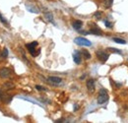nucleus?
Segmentation results:
<instances>
[{
    "instance_id": "obj_5",
    "label": "nucleus",
    "mask_w": 128,
    "mask_h": 123,
    "mask_svg": "<svg viewBox=\"0 0 128 123\" xmlns=\"http://www.w3.org/2000/svg\"><path fill=\"white\" fill-rule=\"evenodd\" d=\"M11 75V70L7 67H3L0 69V78L2 79H6Z\"/></svg>"
},
{
    "instance_id": "obj_18",
    "label": "nucleus",
    "mask_w": 128,
    "mask_h": 123,
    "mask_svg": "<svg viewBox=\"0 0 128 123\" xmlns=\"http://www.w3.org/2000/svg\"><path fill=\"white\" fill-rule=\"evenodd\" d=\"M45 16L49 19V21H51V22H52V15H51L50 13H46V14H45Z\"/></svg>"
},
{
    "instance_id": "obj_15",
    "label": "nucleus",
    "mask_w": 128,
    "mask_h": 123,
    "mask_svg": "<svg viewBox=\"0 0 128 123\" xmlns=\"http://www.w3.org/2000/svg\"><path fill=\"white\" fill-rule=\"evenodd\" d=\"M5 87L8 88V89H12V88H14V85L12 83H6L5 84Z\"/></svg>"
},
{
    "instance_id": "obj_11",
    "label": "nucleus",
    "mask_w": 128,
    "mask_h": 123,
    "mask_svg": "<svg viewBox=\"0 0 128 123\" xmlns=\"http://www.w3.org/2000/svg\"><path fill=\"white\" fill-rule=\"evenodd\" d=\"M81 53H82V55L86 58V59H90L91 58V54L89 53V51L88 50H86V49H83L82 51H81Z\"/></svg>"
},
{
    "instance_id": "obj_21",
    "label": "nucleus",
    "mask_w": 128,
    "mask_h": 123,
    "mask_svg": "<svg viewBox=\"0 0 128 123\" xmlns=\"http://www.w3.org/2000/svg\"><path fill=\"white\" fill-rule=\"evenodd\" d=\"M74 106H75V107H74V110H77V109L79 108V105H75Z\"/></svg>"
},
{
    "instance_id": "obj_22",
    "label": "nucleus",
    "mask_w": 128,
    "mask_h": 123,
    "mask_svg": "<svg viewBox=\"0 0 128 123\" xmlns=\"http://www.w3.org/2000/svg\"><path fill=\"white\" fill-rule=\"evenodd\" d=\"M2 97H3V94H2V91H1V90H0V99H1V98H2Z\"/></svg>"
},
{
    "instance_id": "obj_13",
    "label": "nucleus",
    "mask_w": 128,
    "mask_h": 123,
    "mask_svg": "<svg viewBox=\"0 0 128 123\" xmlns=\"http://www.w3.org/2000/svg\"><path fill=\"white\" fill-rule=\"evenodd\" d=\"M7 56H8V50L7 48H4L2 51V57H7Z\"/></svg>"
},
{
    "instance_id": "obj_1",
    "label": "nucleus",
    "mask_w": 128,
    "mask_h": 123,
    "mask_svg": "<svg viewBox=\"0 0 128 123\" xmlns=\"http://www.w3.org/2000/svg\"><path fill=\"white\" fill-rule=\"evenodd\" d=\"M38 44H39L38 41H33V42L27 44V48L29 49V51H30V53H31V55H32L33 57H36V56H38V55L40 54L41 49L36 50V47L38 46Z\"/></svg>"
},
{
    "instance_id": "obj_7",
    "label": "nucleus",
    "mask_w": 128,
    "mask_h": 123,
    "mask_svg": "<svg viewBox=\"0 0 128 123\" xmlns=\"http://www.w3.org/2000/svg\"><path fill=\"white\" fill-rule=\"evenodd\" d=\"M73 58H74V62L76 64H80L81 63V54L79 51H75V53L73 54Z\"/></svg>"
},
{
    "instance_id": "obj_3",
    "label": "nucleus",
    "mask_w": 128,
    "mask_h": 123,
    "mask_svg": "<svg viewBox=\"0 0 128 123\" xmlns=\"http://www.w3.org/2000/svg\"><path fill=\"white\" fill-rule=\"evenodd\" d=\"M74 42L78 45H84V46H91L92 45V42L84 37H76L74 39Z\"/></svg>"
},
{
    "instance_id": "obj_17",
    "label": "nucleus",
    "mask_w": 128,
    "mask_h": 123,
    "mask_svg": "<svg viewBox=\"0 0 128 123\" xmlns=\"http://www.w3.org/2000/svg\"><path fill=\"white\" fill-rule=\"evenodd\" d=\"M95 17H96V18H101V17H102V12H101V11L96 12V13H95Z\"/></svg>"
},
{
    "instance_id": "obj_10",
    "label": "nucleus",
    "mask_w": 128,
    "mask_h": 123,
    "mask_svg": "<svg viewBox=\"0 0 128 123\" xmlns=\"http://www.w3.org/2000/svg\"><path fill=\"white\" fill-rule=\"evenodd\" d=\"M90 33H91V34H94V35H101L103 34L102 31L99 30V28H94V29H92V30L90 31Z\"/></svg>"
},
{
    "instance_id": "obj_12",
    "label": "nucleus",
    "mask_w": 128,
    "mask_h": 123,
    "mask_svg": "<svg viewBox=\"0 0 128 123\" xmlns=\"http://www.w3.org/2000/svg\"><path fill=\"white\" fill-rule=\"evenodd\" d=\"M113 41H115V42H117V43H120V44H125V43H126V41H125L124 39L119 38V37H113Z\"/></svg>"
},
{
    "instance_id": "obj_9",
    "label": "nucleus",
    "mask_w": 128,
    "mask_h": 123,
    "mask_svg": "<svg viewBox=\"0 0 128 123\" xmlns=\"http://www.w3.org/2000/svg\"><path fill=\"white\" fill-rule=\"evenodd\" d=\"M82 26H83V23H82V21H80V20H77V21H75V22L73 23V28H74L75 30H77V31H79V30L82 28Z\"/></svg>"
},
{
    "instance_id": "obj_20",
    "label": "nucleus",
    "mask_w": 128,
    "mask_h": 123,
    "mask_svg": "<svg viewBox=\"0 0 128 123\" xmlns=\"http://www.w3.org/2000/svg\"><path fill=\"white\" fill-rule=\"evenodd\" d=\"M36 89L39 90V91H45V89L43 87H42V86H36Z\"/></svg>"
},
{
    "instance_id": "obj_6",
    "label": "nucleus",
    "mask_w": 128,
    "mask_h": 123,
    "mask_svg": "<svg viewBox=\"0 0 128 123\" xmlns=\"http://www.w3.org/2000/svg\"><path fill=\"white\" fill-rule=\"evenodd\" d=\"M87 89L90 91V92H94L95 91V81L94 79H90L87 81Z\"/></svg>"
},
{
    "instance_id": "obj_19",
    "label": "nucleus",
    "mask_w": 128,
    "mask_h": 123,
    "mask_svg": "<svg viewBox=\"0 0 128 123\" xmlns=\"http://www.w3.org/2000/svg\"><path fill=\"white\" fill-rule=\"evenodd\" d=\"M105 24H106V26H107V27H108V28H111V27H112V24H111V23H109L108 21H105Z\"/></svg>"
},
{
    "instance_id": "obj_4",
    "label": "nucleus",
    "mask_w": 128,
    "mask_h": 123,
    "mask_svg": "<svg viewBox=\"0 0 128 123\" xmlns=\"http://www.w3.org/2000/svg\"><path fill=\"white\" fill-rule=\"evenodd\" d=\"M96 55H97L98 59L100 61H102V62H106L108 59V54L106 51H104V50H98L96 52Z\"/></svg>"
},
{
    "instance_id": "obj_8",
    "label": "nucleus",
    "mask_w": 128,
    "mask_h": 123,
    "mask_svg": "<svg viewBox=\"0 0 128 123\" xmlns=\"http://www.w3.org/2000/svg\"><path fill=\"white\" fill-rule=\"evenodd\" d=\"M47 80L49 83H52V84H60L62 82V79L59 77H49Z\"/></svg>"
},
{
    "instance_id": "obj_2",
    "label": "nucleus",
    "mask_w": 128,
    "mask_h": 123,
    "mask_svg": "<svg viewBox=\"0 0 128 123\" xmlns=\"http://www.w3.org/2000/svg\"><path fill=\"white\" fill-rule=\"evenodd\" d=\"M107 100H108V95H107V90L102 89L100 91V94H99V97H98V104L99 105H103V104L107 103Z\"/></svg>"
},
{
    "instance_id": "obj_16",
    "label": "nucleus",
    "mask_w": 128,
    "mask_h": 123,
    "mask_svg": "<svg viewBox=\"0 0 128 123\" xmlns=\"http://www.w3.org/2000/svg\"><path fill=\"white\" fill-rule=\"evenodd\" d=\"M0 22H1V23H3V24H7L6 19H5L4 17H2V15H1V14H0Z\"/></svg>"
},
{
    "instance_id": "obj_14",
    "label": "nucleus",
    "mask_w": 128,
    "mask_h": 123,
    "mask_svg": "<svg viewBox=\"0 0 128 123\" xmlns=\"http://www.w3.org/2000/svg\"><path fill=\"white\" fill-rule=\"evenodd\" d=\"M108 50H111L112 52H115V53H121V51L119 50V49H116V48H112V47H110V48H108Z\"/></svg>"
}]
</instances>
